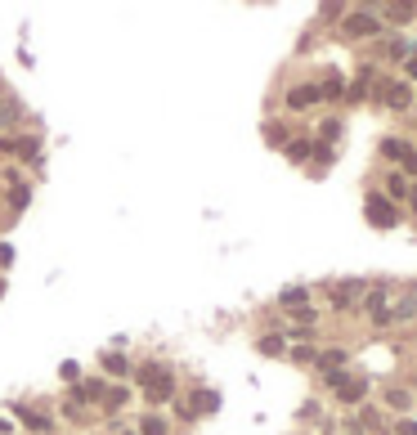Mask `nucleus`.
I'll return each instance as SVG.
<instances>
[{
  "mask_svg": "<svg viewBox=\"0 0 417 435\" xmlns=\"http://www.w3.org/2000/svg\"><path fill=\"white\" fill-rule=\"evenodd\" d=\"M413 14H417V5H409V0H399V5H390V9H386V18H390V23H404V18H413Z\"/></svg>",
  "mask_w": 417,
  "mask_h": 435,
  "instance_id": "obj_12",
  "label": "nucleus"
},
{
  "mask_svg": "<svg viewBox=\"0 0 417 435\" xmlns=\"http://www.w3.org/2000/svg\"><path fill=\"white\" fill-rule=\"evenodd\" d=\"M261 355H283V336H278V332L261 336Z\"/></svg>",
  "mask_w": 417,
  "mask_h": 435,
  "instance_id": "obj_15",
  "label": "nucleus"
},
{
  "mask_svg": "<svg viewBox=\"0 0 417 435\" xmlns=\"http://www.w3.org/2000/svg\"><path fill=\"white\" fill-rule=\"evenodd\" d=\"M386 193H390V198H409V184H404L399 175H390L386 179Z\"/></svg>",
  "mask_w": 417,
  "mask_h": 435,
  "instance_id": "obj_21",
  "label": "nucleus"
},
{
  "mask_svg": "<svg viewBox=\"0 0 417 435\" xmlns=\"http://www.w3.org/2000/svg\"><path fill=\"white\" fill-rule=\"evenodd\" d=\"M216 408H220V395L216 391H193L189 413H216Z\"/></svg>",
  "mask_w": 417,
  "mask_h": 435,
  "instance_id": "obj_7",
  "label": "nucleus"
},
{
  "mask_svg": "<svg viewBox=\"0 0 417 435\" xmlns=\"http://www.w3.org/2000/svg\"><path fill=\"white\" fill-rule=\"evenodd\" d=\"M104 404H108V408H121V404H126V386H113V391H104Z\"/></svg>",
  "mask_w": 417,
  "mask_h": 435,
  "instance_id": "obj_19",
  "label": "nucleus"
},
{
  "mask_svg": "<svg viewBox=\"0 0 417 435\" xmlns=\"http://www.w3.org/2000/svg\"><path fill=\"white\" fill-rule=\"evenodd\" d=\"M287 153L297 157V162H305V157L314 153V144H310V139H292V144H287Z\"/></svg>",
  "mask_w": 417,
  "mask_h": 435,
  "instance_id": "obj_16",
  "label": "nucleus"
},
{
  "mask_svg": "<svg viewBox=\"0 0 417 435\" xmlns=\"http://www.w3.org/2000/svg\"><path fill=\"white\" fill-rule=\"evenodd\" d=\"M417 314V296H404L399 305H395V314H390V319H413Z\"/></svg>",
  "mask_w": 417,
  "mask_h": 435,
  "instance_id": "obj_17",
  "label": "nucleus"
},
{
  "mask_svg": "<svg viewBox=\"0 0 417 435\" xmlns=\"http://www.w3.org/2000/svg\"><path fill=\"white\" fill-rule=\"evenodd\" d=\"M318 364H323V368H341V364H346V350H323V355H318Z\"/></svg>",
  "mask_w": 417,
  "mask_h": 435,
  "instance_id": "obj_14",
  "label": "nucleus"
},
{
  "mask_svg": "<svg viewBox=\"0 0 417 435\" xmlns=\"http://www.w3.org/2000/svg\"><path fill=\"white\" fill-rule=\"evenodd\" d=\"M104 368H108V372H117V377H121V372H126L130 364H126L121 355H104Z\"/></svg>",
  "mask_w": 417,
  "mask_h": 435,
  "instance_id": "obj_22",
  "label": "nucleus"
},
{
  "mask_svg": "<svg viewBox=\"0 0 417 435\" xmlns=\"http://www.w3.org/2000/svg\"><path fill=\"white\" fill-rule=\"evenodd\" d=\"M18 417H23V427H27V431H50V417H41V413H32V408H18Z\"/></svg>",
  "mask_w": 417,
  "mask_h": 435,
  "instance_id": "obj_9",
  "label": "nucleus"
},
{
  "mask_svg": "<svg viewBox=\"0 0 417 435\" xmlns=\"http://www.w3.org/2000/svg\"><path fill=\"white\" fill-rule=\"evenodd\" d=\"M368 292L363 279H350V283H332L328 287V301H332V310H354V301Z\"/></svg>",
  "mask_w": 417,
  "mask_h": 435,
  "instance_id": "obj_3",
  "label": "nucleus"
},
{
  "mask_svg": "<svg viewBox=\"0 0 417 435\" xmlns=\"http://www.w3.org/2000/svg\"><path fill=\"white\" fill-rule=\"evenodd\" d=\"M283 305H297V310H301V305H305V292H301V287H292V292H283Z\"/></svg>",
  "mask_w": 417,
  "mask_h": 435,
  "instance_id": "obj_24",
  "label": "nucleus"
},
{
  "mask_svg": "<svg viewBox=\"0 0 417 435\" xmlns=\"http://www.w3.org/2000/svg\"><path fill=\"white\" fill-rule=\"evenodd\" d=\"M328 386L337 391V400H341V404H359L363 395H368V382L346 377V372H332V377H328Z\"/></svg>",
  "mask_w": 417,
  "mask_h": 435,
  "instance_id": "obj_2",
  "label": "nucleus"
},
{
  "mask_svg": "<svg viewBox=\"0 0 417 435\" xmlns=\"http://www.w3.org/2000/svg\"><path fill=\"white\" fill-rule=\"evenodd\" d=\"M409 198H413V207H417V189H413V193H409Z\"/></svg>",
  "mask_w": 417,
  "mask_h": 435,
  "instance_id": "obj_28",
  "label": "nucleus"
},
{
  "mask_svg": "<svg viewBox=\"0 0 417 435\" xmlns=\"http://www.w3.org/2000/svg\"><path fill=\"white\" fill-rule=\"evenodd\" d=\"M382 153H386V157H395V162H409V157H413V149H409L404 139H386V144H382Z\"/></svg>",
  "mask_w": 417,
  "mask_h": 435,
  "instance_id": "obj_10",
  "label": "nucleus"
},
{
  "mask_svg": "<svg viewBox=\"0 0 417 435\" xmlns=\"http://www.w3.org/2000/svg\"><path fill=\"white\" fill-rule=\"evenodd\" d=\"M318 99H323V90H318V86H297V90L287 94V108H310Z\"/></svg>",
  "mask_w": 417,
  "mask_h": 435,
  "instance_id": "obj_6",
  "label": "nucleus"
},
{
  "mask_svg": "<svg viewBox=\"0 0 417 435\" xmlns=\"http://www.w3.org/2000/svg\"><path fill=\"white\" fill-rule=\"evenodd\" d=\"M382 99H386L390 108H409V103H413V90L404 86V81H382Z\"/></svg>",
  "mask_w": 417,
  "mask_h": 435,
  "instance_id": "obj_5",
  "label": "nucleus"
},
{
  "mask_svg": "<svg viewBox=\"0 0 417 435\" xmlns=\"http://www.w3.org/2000/svg\"><path fill=\"white\" fill-rule=\"evenodd\" d=\"M170 395H175V386H170V377H166V382H149V400H157V404H162V400H170Z\"/></svg>",
  "mask_w": 417,
  "mask_h": 435,
  "instance_id": "obj_11",
  "label": "nucleus"
},
{
  "mask_svg": "<svg viewBox=\"0 0 417 435\" xmlns=\"http://www.w3.org/2000/svg\"><path fill=\"white\" fill-rule=\"evenodd\" d=\"M58 372H63V377H68V382H81V368H77V364H72V359H68V364H63V368H58Z\"/></svg>",
  "mask_w": 417,
  "mask_h": 435,
  "instance_id": "obj_25",
  "label": "nucleus"
},
{
  "mask_svg": "<svg viewBox=\"0 0 417 435\" xmlns=\"http://www.w3.org/2000/svg\"><path fill=\"white\" fill-rule=\"evenodd\" d=\"M386 404H390V408H409V391H390Z\"/></svg>",
  "mask_w": 417,
  "mask_h": 435,
  "instance_id": "obj_23",
  "label": "nucleus"
},
{
  "mask_svg": "<svg viewBox=\"0 0 417 435\" xmlns=\"http://www.w3.org/2000/svg\"><path fill=\"white\" fill-rule=\"evenodd\" d=\"M9 202H14V211H23V207L32 202V193L23 189V184H14V189H9Z\"/></svg>",
  "mask_w": 417,
  "mask_h": 435,
  "instance_id": "obj_20",
  "label": "nucleus"
},
{
  "mask_svg": "<svg viewBox=\"0 0 417 435\" xmlns=\"http://www.w3.org/2000/svg\"><path fill=\"white\" fill-rule=\"evenodd\" d=\"M144 435H170V427H166V422L162 417H144V427H139Z\"/></svg>",
  "mask_w": 417,
  "mask_h": 435,
  "instance_id": "obj_18",
  "label": "nucleus"
},
{
  "mask_svg": "<svg viewBox=\"0 0 417 435\" xmlns=\"http://www.w3.org/2000/svg\"><path fill=\"white\" fill-rule=\"evenodd\" d=\"M377 27H382V23H377L373 9H350L346 14V32L350 36H377Z\"/></svg>",
  "mask_w": 417,
  "mask_h": 435,
  "instance_id": "obj_4",
  "label": "nucleus"
},
{
  "mask_svg": "<svg viewBox=\"0 0 417 435\" xmlns=\"http://www.w3.org/2000/svg\"><path fill=\"white\" fill-rule=\"evenodd\" d=\"M77 400H104V382H81L77 386Z\"/></svg>",
  "mask_w": 417,
  "mask_h": 435,
  "instance_id": "obj_13",
  "label": "nucleus"
},
{
  "mask_svg": "<svg viewBox=\"0 0 417 435\" xmlns=\"http://www.w3.org/2000/svg\"><path fill=\"white\" fill-rule=\"evenodd\" d=\"M363 215H368V225H373V229H395V225H399V211H395V202H390V198H382V193H373V198H368Z\"/></svg>",
  "mask_w": 417,
  "mask_h": 435,
  "instance_id": "obj_1",
  "label": "nucleus"
},
{
  "mask_svg": "<svg viewBox=\"0 0 417 435\" xmlns=\"http://www.w3.org/2000/svg\"><path fill=\"white\" fill-rule=\"evenodd\" d=\"M363 305L373 310V319L377 314H386V287H368V296H363Z\"/></svg>",
  "mask_w": 417,
  "mask_h": 435,
  "instance_id": "obj_8",
  "label": "nucleus"
},
{
  "mask_svg": "<svg viewBox=\"0 0 417 435\" xmlns=\"http://www.w3.org/2000/svg\"><path fill=\"white\" fill-rule=\"evenodd\" d=\"M395 435H417V422H399V427H395Z\"/></svg>",
  "mask_w": 417,
  "mask_h": 435,
  "instance_id": "obj_27",
  "label": "nucleus"
},
{
  "mask_svg": "<svg viewBox=\"0 0 417 435\" xmlns=\"http://www.w3.org/2000/svg\"><path fill=\"white\" fill-rule=\"evenodd\" d=\"M265 130H269V144H283V126H278V122H269Z\"/></svg>",
  "mask_w": 417,
  "mask_h": 435,
  "instance_id": "obj_26",
  "label": "nucleus"
}]
</instances>
